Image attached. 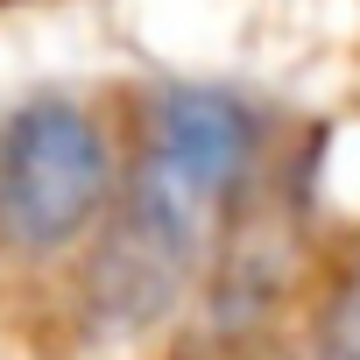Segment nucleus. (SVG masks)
I'll return each instance as SVG.
<instances>
[{
  "instance_id": "1",
  "label": "nucleus",
  "mask_w": 360,
  "mask_h": 360,
  "mask_svg": "<svg viewBox=\"0 0 360 360\" xmlns=\"http://www.w3.org/2000/svg\"><path fill=\"white\" fill-rule=\"evenodd\" d=\"M262 155V113L226 85H169L148 106V134L120 205L106 212L85 269V318L99 332H148L191 290L219 219Z\"/></svg>"
},
{
  "instance_id": "2",
  "label": "nucleus",
  "mask_w": 360,
  "mask_h": 360,
  "mask_svg": "<svg viewBox=\"0 0 360 360\" xmlns=\"http://www.w3.org/2000/svg\"><path fill=\"white\" fill-rule=\"evenodd\" d=\"M113 212V148L78 99H29L0 127V255L50 262Z\"/></svg>"
},
{
  "instance_id": "3",
  "label": "nucleus",
  "mask_w": 360,
  "mask_h": 360,
  "mask_svg": "<svg viewBox=\"0 0 360 360\" xmlns=\"http://www.w3.org/2000/svg\"><path fill=\"white\" fill-rule=\"evenodd\" d=\"M318 360H360V262L346 269V283L325 304V332H318Z\"/></svg>"
}]
</instances>
